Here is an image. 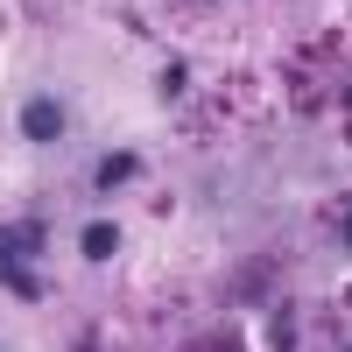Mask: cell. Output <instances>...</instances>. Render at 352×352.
Segmentation results:
<instances>
[{
    "instance_id": "6da1fadb",
    "label": "cell",
    "mask_w": 352,
    "mask_h": 352,
    "mask_svg": "<svg viewBox=\"0 0 352 352\" xmlns=\"http://www.w3.org/2000/svg\"><path fill=\"white\" fill-rule=\"evenodd\" d=\"M21 127H28V141H56V134H64V106H56V99H36V106L21 113Z\"/></svg>"
},
{
    "instance_id": "277c9868",
    "label": "cell",
    "mask_w": 352,
    "mask_h": 352,
    "mask_svg": "<svg viewBox=\"0 0 352 352\" xmlns=\"http://www.w3.org/2000/svg\"><path fill=\"white\" fill-rule=\"evenodd\" d=\"M345 352H352V345H345Z\"/></svg>"
},
{
    "instance_id": "3957f363",
    "label": "cell",
    "mask_w": 352,
    "mask_h": 352,
    "mask_svg": "<svg viewBox=\"0 0 352 352\" xmlns=\"http://www.w3.org/2000/svg\"><path fill=\"white\" fill-rule=\"evenodd\" d=\"M120 176H134V155H106V169H99V184H120Z\"/></svg>"
},
{
    "instance_id": "7a4b0ae2",
    "label": "cell",
    "mask_w": 352,
    "mask_h": 352,
    "mask_svg": "<svg viewBox=\"0 0 352 352\" xmlns=\"http://www.w3.org/2000/svg\"><path fill=\"white\" fill-rule=\"evenodd\" d=\"M113 247H120V232H113V226H92V232H85V254H92V261L113 254Z\"/></svg>"
}]
</instances>
